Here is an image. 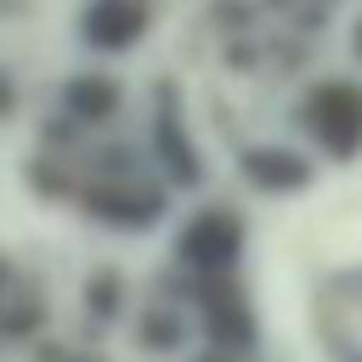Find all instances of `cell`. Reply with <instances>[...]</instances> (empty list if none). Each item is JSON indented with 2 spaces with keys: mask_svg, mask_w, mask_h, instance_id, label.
<instances>
[{
  "mask_svg": "<svg viewBox=\"0 0 362 362\" xmlns=\"http://www.w3.org/2000/svg\"><path fill=\"white\" fill-rule=\"evenodd\" d=\"M300 130L328 153V158H356L362 153V85L356 79H317L300 96Z\"/></svg>",
  "mask_w": 362,
  "mask_h": 362,
  "instance_id": "6da1fadb",
  "label": "cell"
},
{
  "mask_svg": "<svg viewBox=\"0 0 362 362\" xmlns=\"http://www.w3.org/2000/svg\"><path fill=\"white\" fill-rule=\"evenodd\" d=\"M243 255V215L226 209V204H209L198 209L181 232H175V260L192 272V277H226Z\"/></svg>",
  "mask_w": 362,
  "mask_h": 362,
  "instance_id": "7a4b0ae2",
  "label": "cell"
},
{
  "mask_svg": "<svg viewBox=\"0 0 362 362\" xmlns=\"http://www.w3.org/2000/svg\"><path fill=\"white\" fill-rule=\"evenodd\" d=\"M79 209L107 221V226H119V232H147L164 215V187H147L136 175H96L79 192Z\"/></svg>",
  "mask_w": 362,
  "mask_h": 362,
  "instance_id": "3957f363",
  "label": "cell"
},
{
  "mask_svg": "<svg viewBox=\"0 0 362 362\" xmlns=\"http://www.w3.org/2000/svg\"><path fill=\"white\" fill-rule=\"evenodd\" d=\"M198 305H204V334H209V345L215 351H249L255 345V311H249V300L232 288V283H221V277H198Z\"/></svg>",
  "mask_w": 362,
  "mask_h": 362,
  "instance_id": "277c9868",
  "label": "cell"
},
{
  "mask_svg": "<svg viewBox=\"0 0 362 362\" xmlns=\"http://www.w3.org/2000/svg\"><path fill=\"white\" fill-rule=\"evenodd\" d=\"M147 34V0H85L79 6V40L90 51H130Z\"/></svg>",
  "mask_w": 362,
  "mask_h": 362,
  "instance_id": "5b68a950",
  "label": "cell"
},
{
  "mask_svg": "<svg viewBox=\"0 0 362 362\" xmlns=\"http://www.w3.org/2000/svg\"><path fill=\"white\" fill-rule=\"evenodd\" d=\"M153 153H158V164H164V175H170L175 187H198V181H204L198 147H192V136H187L181 113H175V90H170V85H158V113H153Z\"/></svg>",
  "mask_w": 362,
  "mask_h": 362,
  "instance_id": "8992f818",
  "label": "cell"
},
{
  "mask_svg": "<svg viewBox=\"0 0 362 362\" xmlns=\"http://www.w3.org/2000/svg\"><path fill=\"white\" fill-rule=\"evenodd\" d=\"M238 170H243V181H249L255 192H300V187L317 181V164H311L305 153L272 147V141L243 147V153H238Z\"/></svg>",
  "mask_w": 362,
  "mask_h": 362,
  "instance_id": "52a82bcc",
  "label": "cell"
},
{
  "mask_svg": "<svg viewBox=\"0 0 362 362\" xmlns=\"http://www.w3.org/2000/svg\"><path fill=\"white\" fill-rule=\"evenodd\" d=\"M119 102H124V90H119L113 74H74V79L62 85V107H68V119H79V124H107V119L119 113Z\"/></svg>",
  "mask_w": 362,
  "mask_h": 362,
  "instance_id": "ba28073f",
  "label": "cell"
},
{
  "mask_svg": "<svg viewBox=\"0 0 362 362\" xmlns=\"http://www.w3.org/2000/svg\"><path fill=\"white\" fill-rule=\"evenodd\" d=\"M85 305H96V317H113L119 311V277L113 272H96L85 283Z\"/></svg>",
  "mask_w": 362,
  "mask_h": 362,
  "instance_id": "9c48e42d",
  "label": "cell"
},
{
  "mask_svg": "<svg viewBox=\"0 0 362 362\" xmlns=\"http://www.w3.org/2000/svg\"><path fill=\"white\" fill-rule=\"evenodd\" d=\"M11 113H17V79L0 74V119H11Z\"/></svg>",
  "mask_w": 362,
  "mask_h": 362,
  "instance_id": "30bf717a",
  "label": "cell"
},
{
  "mask_svg": "<svg viewBox=\"0 0 362 362\" xmlns=\"http://www.w3.org/2000/svg\"><path fill=\"white\" fill-rule=\"evenodd\" d=\"M6 300H11V266L0 260V305H6Z\"/></svg>",
  "mask_w": 362,
  "mask_h": 362,
  "instance_id": "8fae6325",
  "label": "cell"
},
{
  "mask_svg": "<svg viewBox=\"0 0 362 362\" xmlns=\"http://www.w3.org/2000/svg\"><path fill=\"white\" fill-rule=\"evenodd\" d=\"M351 45H356V57H362V23H356V28H351Z\"/></svg>",
  "mask_w": 362,
  "mask_h": 362,
  "instance_id": "7c38bea8",
  "label": "cell"
},
{
  "mask_svg": "<svg viewBox=\"0 0 362 362\" xmlns=\"http://www.w3.org/2000/svg\"><path fill=\"white\" fill-rule=\"evenodd\" d=\"M0 11H17V0H0Z\"/></svg>",
  "mask_w": 362,
  "mask_h": 362,
  "instance_id": "4fadbf2b",
  "label": "cell"
}]
</instances>
